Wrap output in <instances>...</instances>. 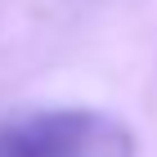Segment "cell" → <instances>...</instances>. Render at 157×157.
<instances>
[{"instance_id": "1", "label": "cell", "mask_w": 157, "mask_h": 157, "mask_svg": "<svg viewBox=\"0 0 157 157\" xmlns=\"http://www.w3.org/2000/svg\"><path fill=\"white\" fill-rule=\"evenodd\" d=\"M0 157H139L135 130L99 108H40L0 121Z\"/></svg>"}]
</instances>
